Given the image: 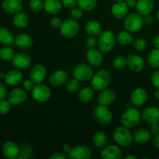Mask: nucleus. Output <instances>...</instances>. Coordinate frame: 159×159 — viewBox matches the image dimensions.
I'll use <instances>...</instances> for the list:
<instances>
[{
  "label": "nucleus",
  "instance_id": "23",
  "mask_svg": "<svg viewBox=\"0 0 159 159\" xmlns=\"http://www.w3.org/2000/svg\"><path fill=\"white\" fill-rule=\"evenodd\" d=\"M23 79V73L20 71V69L11 70L9 72L6 73V77H5V82L6 84L12 86L19 85L22 82Z\"/></svg>",
  "mask_w": 159,
  "mask_h": 159
},
{
  "label": "nucleus",
  "instance_id": "38",
  "mask_svg": "<svg viewBox=\"0 0 159 159\" xmlns=\"http://www.w3.org/2000/svg\"><path fill=\"white\" fill-rule=\"evenodd\" d=\"M65 87H66L67 90L69 93H75L79 89V87H80L79 80H78L75 77L72 78V79H68L66 83H65Z\"/></svg>",
  "mask_w": 159,
  "mask_h": 159
},
{
  "label": "nucleus",
  "instance_id": "16",
  "mask_svg": "<svg viewBox=\"0 0 159 159\" xmlns=\"http://www.w3.org/2000/svg\"><path fill=\"white\" fill-rule=\"evenodd\" d=\"M122 155V150L116 145L106 146L101 152V157L103 159H120Z\"/></svg>",
  "mask_w": 159,
  "mask_h": 159
},
{
  "label": "nucleus",
  "instance_id": "30",
  "mask_svg": "<svg viewBox=\"0 0 159 159\" xmlns=\"http://www.w3.org/2000/svg\"><path fill=\"white\" fill-rule=\"evenodd\" d=\"M85 30L89 36L98 37L102 33V26L99 22L96 20H91L85 24Z\"/></svg>",
  "mask_w": 159,
  "mask_h": 159
},
{
  "label": "nucleus",
  "instance_id": "47",
  "mask_svg": "<svg viewBox=\"0 0 159 159\" xmlns=\"http://www.w3.org/2000/svg\"><path fill=\"white\" fill-rule=\"evenodd\" d=\"M62 20L57 17H54L51 20V25L54 28H60L62 25Z\"/></svg>",
  "mask_w": 159,
  "mask_h": 159
},
{
  "label": "nucleus",
  "instance_id": "42",
  "mask_svg": "<svg viewBox=\"0 0 159 159\" xmlns=\"http://www.w3.org/2000/svg\"><path fill=\"white\" fill-rule=\"evenodd\" d=\"M12 104L8 100H0V114L5 115L10 112Z\"/></svg>",
  "mask_w": 159,
  "mask_h": 159
},
{
  "label": "nucleus",
  "instance_id": "15",
  "mask_svg": "<svg viewBox=\"0 0 159 159\" xmlns=\"http://www.w3.org/2000/svg\"><path fill=\"white\" fill-rule=\"evenodd\" d=\"M12 65L20 70H26L29 68L31 63V58L27 54L23 52L17 53L12 59Z\"/></svg>",
  "mask_w": 159,
  "mask_h": 159
},
{
  "label": "nucleus",
  "instance_id": "41",
  "mask_svg": "<svg viewBox=\"0 0 159 159\" xmlns=\"http://www.w3.org/2000/svg\"><path fill=\"white\" fill-rule=\"evenodd\" d=\"M133 46L138 51H144L147 49L148 43L144 39L138 38L133 41Z\"/></svg>",
  "mask_w": 159,
  "mask_h": 159
},
{
  "label": "nucleus",
  "instance_id": "9",
  "mask_svg": "<svg viewBox=\"0 0 159 159\" xmlns=\"http://www.w3.org/2000/svg\"><path fill=\"white\" fill-rule=\"evenodd\" d=\"M51 93L49 87L46 85L40 83L36 84L32 89V96L35 100L40 102H44L49 100L51 98Z\"/></svg>",
  "mask_w": 159,
  "mask_h": 159
},
{
  "label": "nucleus",
  "instance_id": "37",
  "mask_svg": "<svg viewBox=\"0 0 159 159\" xmlns=\"http://www.w3.org/2000/svg\"><path fill=\"white\" fill-rule=\"evenodd\" d=\"M77 4L82 10L91 11L96 8L97 0H77Z\"/></svg>",
  "mask_w": 159,
  "mask_h": 159
},
{
  "label": "nucleus",
  "instance_id": "31",
  "mask_svg": "<svg viewBox=\"0 0 159 159\" xmlns=\"http://www.w3.org/2000/svg\"><path fill=\"white\" fill-rule=\"evenodd\" d=\"M94 96V89L93 87L86 86L85 88L82 89L79 91V95H78V98H79V100L81 102H82V103H87V102H90L93 99Z\"/></svg>",
  "mask_w": 159,
  "mask_h": 159
},
{
  "label": "nucleus",
  "instance_id": "5",
  "mask_svg": "<svg viewBox=\"0 0 159 159\" xmlns=\"http://www.w3.org/2000/svg\"><path fill=\"white\" fill-rule=\"evenodd\" d=\"M144 25L143 17L141 14L132 12L125 17L124 27L131 34H135L140 31Z\"/></svg>",
  "mask_w": 159,
  "mask_h": 159
},
{
  "label": "nucleus",
  "instance_id": "1",
  "mask_svg": "<svg viewBox=\"0 0 159 159\" xmlns=\"http://www.w3.org/2000/svg\"><path fill=\"white\" fill-rule=\"evenodd\" d=\"M111 81V75L107 70H99L96 74L93 75L91 79L92 87L96 91H102L107 89Z\"/></svg>",
  "mask_w": 159,
  "mask_h": 159
},
{
  "label": "nucleus",
  "instance_id": "39",
  "mask_svg": "<svg viewBox=\"0 0 159 159\" xmlns=\"http://www.w3.org/2000/svg\"><path fill=\"white\" fill-rule=\"evenodd\" d=\"M113 65L116 69H123L127 65V59L123 55H118L114 57L113 61Z\"/></svg>",
  "mask_w": 159,
  "mask_h": 159
},
{
  "label": "nucleus",
  "instance_id": "32",
  "mask_svg": "<svg viewBox=\"0 0 159 159\" xmlns=\"http://www.w3.org/2000/svg\"><path fill=\"white\" fill-rule=\"evenodd\" d=\"M93 142L94 145L98 148H103L107 145L108 138L103 131H97L93 137Z\"/></svg>",
  "mask_w": 159,
  "mask_h": 159
},
{
  "label": "nucleus",
  "instance_id": "45",
  "mask_svg": "<svg viewBox=\"0 0 159 159\" xmlns=\"http://www.w3.org/2000/svg\"><path fill=\"white\" fill-rule=\"evenodd\" d=\"M151 82L156 89H159V71H155L151 76Z\"/></svg>",
  "mask_w": 159,
  "mask_h": 159
},
{
  "label": "nucleus",
  "instance_id": "58",
  "mask_svg": "<svg viewBox=\"0 0 159 159\" xmlns=\"http://www.w3.org/2000/svg\"><path fill=\"white\" fill-rule=\"evenodd\" d=\"M124 158L125 159H137L138 158H137L136 156H133V155H127V156H126Z\"/></svg>",
  "mask_w": 159,
  "mask_h": 159
},
{
  "label": "nucleus",
  "instance_id": "40",
  "mask_svg": "<svg viewBox=\"0 0 159 159\" xmlns=\"http://www.w3.org/2000/svg\"><path fill=\"white\" fill-rule=\"evenodd\" d=\"M30 8L32 11L39 12L44 9V1L43 0H30Z\"/></svg>",
  "mask_w": 159,
  "mask_h": 159
},
{
  "label": "nucleus",
  "instance_id": "28",
  "mask_svg": "<svg viewBox=\"0 0 159 159\" xmlns=\"http://www.w3.org/2000/svg\"><path fill=\"white\" fill-rule=\"evenodd\" d=\"M62 3L61 0H46L44 2V9L47 12L55 15L61 10Z\"/></svg>",
  "mask_w": 159,
  "mask_h": 159
},
{
  "label": "nucleus",
  "instance_id": "27",
  "mask_svg": "<svg viewBox=\"0 0 159 159\" xmlns=\"http://www.w3.org/2000/svg\"><path fill=\"white\" fill-rule=\"evenodd\" d=\"M151 138V132L145 128H139L133 134V141L136 144H144L149 141Z\"/></svg>",
  "mask_w": 159,
  "mask_h": 159
},
{
  "label": "nucleus",
  "instance_id": "43",
  "mask_svg": "<svg viewBox=\"0 0 159 159\" xmlns=\"http://www.w3.org/2000/svg\"><path fill=\"white\" fill-rule=\"evenodd\" d=\"M85 45L88 49H93L98 45V40L96 38V37L89 36L85 40Z\"/></svg>",
  "mask_w": 159,
  "mask_h": 159
},
{
  "label": "nucleus",
  "instance_id": "2",
  "mask_svg": "<svg viewBox=\"0 0 159 159\" xmlns=\"http://www.w3.org/2000/svg\"><path fill=\"white\" fill-rule=\"evenodd\" d=\"M141 119L140 111L134 107L127 108L120 118L121 124L127 128H134L138 125Z\"/></svg>",
  "mask_w": 159,
  "mask_h": 159
},
{
  "label": "nucleus",
  "instance_id": "26",
  "mask_svg": "<svg viewBox=\"0 0 159 159\" xmlns=\"http://www.w3.org/2000/svg\"><path fill=\"white\" fill-rule=\"evenodd\" d=\"M155 6L154 0H137L136 9L141 16L150 14Z\"/></svg>",
  "mask_w": 159,
  "mask_h": 159
},
{
  "label": "nucleus",
  "instance_id": "8",
  "mask_svg": "<svg viewBox=\"0 0 159 159\" xmlns=\"http://www.w3.org/2000/svg\"><path fill=\"white\" fill-rule=\"evenodd\" d=\"M94 116L99 124L108 125L113 120V114L107 106L98 105L94 110Z\"/></svg>",
  "mask_w": 159,
  "mask_h": 159
},
{
  "label": "nucleus",
  "instance_id": "48",
  "mask_svg": "<svg viewBox=\"0 0 159 159\" xmlns=\"http://www.w3.org/2000/svg\"><path fill=\"white\" fill-rule=\"evenodd\" d=\"M69 158L68 155L66 153H61V152H56V153L53 154L51 156H50V159H66Z\"/></svg>",
  "mask_w": 159,
  "mask_h": 159
},
{
  "label": "nucleus",
  "instance_id": "14",
  "mask_svg": "<svg viewBox=\"0 0 159 159\" xmlns=\"http://www.w3.org/2000/svg\"><path fill=\"white\" fill-rule=\"evenodd\" d=\"M68 80V74L64 70L55 71L51 74L49 77V82L52 86L60 87L65 85Z\"/></svg>",
  "mask_w": 159,
  "mask_h": 159
},
{
  "label": "nucleus",
  "instance_id": "36",
  "mask_svg": "<svg viewBox=\"0 0 159 159\" xmlns=\"http://www.w3.org/2000/svg\"><path fill=\"white\" fill-rule=\"evenodd\" d=\"M148 62L153 68H159V50L155 48L152 50L148 56Z\"/></svg>",
  "mask_w": 159,
  "mask_h": 159
},
{
  "label": "nucleus",
  "instance_id": "33",
  "mask_svg": "<svg viewBox=\"0 0 159 159\" xmlns=\"http://www.w3.org/2000/svg\"><path fill=\"white\" fill-rule=\"evenodd\" d=\"M29 23V18L27 15L24 12H17L13 17V23L16 27L24 28L26 27Z\"/></svg>",
  "mask_w": 159,
  "mask_h": 159
},
{
  "label": "nucleus",
  "instance_id": "54",
  "mask_svg": "<svg viewBox=\"0 0 159 159\" xmlns=\"http://www.w3.org/2000/svg\"><path fill=\"white\" fill-rule=\"evenodd\" d=\"M153 45L155 48L159 50V34L158 35L155 36L153 39Z\"/></svg>",
  "mask_w": 159,
  "mask_h": 159
},
{
  "label": "nucleus",
  "instance_id": "10",
  "mask_svg": "<svg viewBox=\"0 0 159 159\" xmlns=\"http://www.w3.org/2000/svg\"><path fill=\"white\" fill-rule=\"evenodd\" d=\"M68 157L71 159H89L92 157V152L88 146L79 144L71 149Z\"/></svg>",
  "mask_w": 159,
  "mask_h": 159
},
{
  "label": "nucleus",
  "instance_id": "17",
  "mask_svg": "<svg viewBox=\"0 0 159 159\" xmlns=\"http://www.w3.org/2000/svg\"><path fill=\"white\" fill-rule=\"evenodd\" d=\"M2 153L6 158L16 159L20 156V149L14 142L7 141L2 146Z\"/></svg>",
  "mask_w": 159,
  "mask_h": 159
},
{
  "label": "nucleus",
  "instance_id": "13",
  "mask_svg": "<svg viewBox=\"0 0 159 159\" xmlns=\"http://www.w3.org/2000/svg\"><path fill=\"white\" fill-rule=\"evenodd\" d=\"M26 98H27V94H26V91H24V89L21 88L14 89L7 96L8 101L14 106L22 104L25 102Z\"/></svg>",
  "mask_w": 159,
  "mask_h": 159
},
{
  "label": "nucleus",
  "instance_id": "50",
  "mask_svg": "<svg viewBox=\"0 0 159 159\" xmlns=\"http://www.w3.org/2000/svg\"><path fill=\"white\" fill-rule=\"evenodd\" d=\"M7 97V90L6 86L0 82V100H3Z\"/></svg>",
  "mask_w": 159,
  "mask_h": 159
},
{
  "label": "nucleus",
  "instance_id": "53",
  "mask_svg": "<svg viewBox=\"0 0 159 159\" xmlns=\"http://www.w3.org/2000/svg\"><path fill=\"white\" fill-rule=\"evenodd\" d=\"M125 2L129 8L136 7V4H137L136 0H125Z\"/></svg>",
  "mask_w": 159,
  "mask_h": 159
},
{
  "label": "nucleus",
  "instance_id": "3",
  "mask_svg": "<svg viewBox=\"0 0 159 159\" xmlns=\"http://www.w3.org/2000/svg\"><path fill=\"white\" fill-rule=\"evenodd\" d=\"M115 45H116V38L113 32L106 30L99 34L98 39V47L101 52H110L114 48Z\"/></svg>",
  "mask_w": 159,
  "mask_h": 159
},
{
  "label": "nucleus",
  "instance_id": "62",
  "mask_svg": "<svg viewBox=\"0 0 159 159\" xmlns=\"http://www.w3.org/2000/svg\"><path fill=\"white\" fill-rule=\"evenodd\" d=\"M116 2H125V0H115Z\"/></svg>",
  "mask_w": 159,
  "mask_h": 159
},
{
  "label": "nucleus",
  "instance_id": "4",
  "mask_svg": "<svg viewBox=\"0 0 159 159\" xmlns=\"http://www.w3.org/2000/svg\"><path fill=\"white\" fill-rule=\"evenodd\" d=\"M113 139L115 142L122 147H127L133 142V134L130 132L129 128L121 126L117 127L113 131Z\"/></svg>",
  "mask_w": 159,
  "mask_h": 159
},
{
  "label": "nucleus",
  "instance_id": "44",
  "mask_svg": "<svg viewBox=\"0 0 159 159\" xmlns=\"http://www.w3.org/2000/svg\"><path fill=\"white\" fill-rule=\"evenodd\" d=\"M71 18L74 20H79L82 16V9L81 8H72L70 12Z\"/></svg>",
  "mask_w": 159,
  "mask_h": 159
},
{
  "label": "nucleus",
  "instance_id": "25",
  "mask_svg": "<svg viewBox=\"0 0 159 159\" xmlns=\"http://www.w3.org/2000/svg\"><path fill=\"white\" fill-rule=\"evenodd\" d=\"M116 99V93L112 89H105L102 90L99 93V97H98V102L100 105L103 106H110L114 102Z\"/></svg>",
  "mask_w": 159,
  "mask_h": 159
},
{
  "label": "nucleus",
  "instance_id": "21",
  "mask_svg": "<svg viewBox=\"0 0 159 159\" xmlns=\"http://www.w3.org/2000/svg\"><path fill=\"white\" fill-rule=\"evenodd\" d=\"M15 43L20 49H29L34 44V39L30 34L21 33L15 37Z\"/></svg>",
  "mask_w": 159,
  "mask_h": 159
},
{
  "label": "nucleus",
  "instance_id": "29",
  "mask_svg": "<svg viewBox=\"0 0 159 159\" xmlns=\"http://www.w3.org/2000/svg\"><path fill=\"white\" fill-rule=\"evenodd\" d=\"M0 43L5 46H10L15 43V37L6 27H0Z\"/></svg>",
  "mask_w": 159,
  "mask_h": 159
},
{
  "label": "nucleus",
  "instance_id": "60",
  "mask_svg": "<svg viewBox=\"0 0 159 159\" xmlns=\"http://www.w3.org/2000/svg\"><path fill=\"white\" fill-rule=\"evenodd\" d=\"M156 16H157V19H158V20L159 21V9H158V12H157V13H156Z\"/></svg>",
  "mask_w": 159,
  "mask_h": 159
},
{
  "label": "nucleus",
  "instance_id": "6",
  "mask_svg": "<svg viewBox=\"0 0 159 159\" xmlns=\"http://www.w3.org/2000/svg\"><path fill=\"white\" fill-rule=\"evenodd\" d=\"M79 24L76 20L67 19L62 23L60 27L61 34L66 38H73L78 34L79 31Z\"/></svg>",
  "mask_w": 159,
  "mask_h": 159
},
{
  "label": "nucleus",
  "instance_id": "22",
  "mask_svg": "<svg viewBox=\"0 0 159 159\" xmlns=\"http://www.w3.org/2000/svg\"><path fill=\"white\" fill-rule=\"evenodd\" d=\"M86 58L89 63L92 66L98 67L101 65L103 62L104 57L101 51L93 48V49H89L86 54Z\"/></svg>",
  "mask_w": 159,
  "mask_h": 159
},
{
  "label": "nucleus",
  "instance_id": "56",
  "mask_svg": "<svg viewBox=\"0 0 159 159\" xmlns=\"http://www.w3.org/2000/svg\"><path fill=\"white\" fill-rule=\"evenodd\" d=\"M62 149H63V152H65V153L68 154V153H69L70 151H71V148L70 147V145H68V144H64L63 147H62Z\"/></svg>",
  "mask_w": 159,
  "mask_h": 159
},
{
  "label": "nucleus",
  "instance_id": "19",
  "mask_svg": "<svg viewBox=\"0 0 159 159\" xmlns=\"http://www.w3.org/2000/svg\"><path fill=\"white\" fill-rule=\"evenodd\" d=\"M141 118L148 124H155L159 122V108L155 107H149L144 109L141 114Z\"/></svg>",
  "mask_w": 159,
  "mask_h": 159
},
{
  "label": "nucleus",
  "instance_id": "52",
  "mask_svg": "<svg viewBox=\"0 0 159 159\" xmlns=\"http://www.w3.org/2000/svg\"><path fill=\"white\" fill-rule=\"evenodd\" d=\"M154 19L153 16L150 14H147V15H144L143 16V22H144V24L145 25H151L153 23Z\"/></svg>",
  "mask_w": 159,
  "mask_h": 159
},
{
  "label": "nucleus",
  "instance_id": "20",
  "mask_svg": "<svg viewBox=\"0 0 159 159\" xmlns=\"http://www.w3.org/2000/svg\"><path fill=\"white\" fill-rule=\"evenodd\" d=\"M127 65L132 71L135 72H139L142 71L144 68V61L141 56L136 54H130L127 57Z\"/></svg>",
  "mask_w": 159,
  "mask_h": 159
},
{
  "label": "nucleus",
  "instance_id": "34",
  "mask_svg": "<svg viewBox=\"0 0 159 159\" xmlns=\"http://www.w3.org/2000/svg\"><path fill=\"white\" fill-rule=\"evenodd\" d=\"M116 40H117L118 43L122 45H128L133 43L134 38L133 36L131 35V33L127 30H123L117 34Z\"/></svg>",
  "mask_w": 159,
  "mask_h": 159
},
{
  "label": "nucleus",
  "instance_id": "12",
  "mask_svg": "<svg viewBox=\"0 0 159 159\" xmlns=\"http://www.w3.org/2000/svg\"><path fill=\"white\" fill-rule=\"evenodd\" d=\"M47 77V69L43 65H34L30 73V78L35 84L42 83Z\"/></svg>",
  "mask_w": 159,
  "mask_h": 159
},
{
  "label": "nucleus",
  "instance_id": "61",
  "mask_svg": "<svg viewBox=\"0 0 159 159\" xmlns=\"http://www.w3.org/2000/svg\"><path fill=\"white\" fill-rule=\"evenodd\" d=\"M127 108H130V107H131V105H130V103H127Z\"/></svg>",
  "mask_w": 159,
  "mask_h": 159
},
{
  "label": "nucleus",
  "instance_id": "11",
  "mask_svg": "<svg viewBox=\"0 0 159 159\" xmlns=\"http://www.w3.org/2000/svg\"><path fill=\"white\" fill-rule=\"evenodd\" d=\"M147 91L143 88H137L132 91L130 94V101L134 106L136 107H141L144 105L148 101Z\"/></svg>",
  "mask_w": 159,
  "mask_h": 159
},
{
  "label": "nucleus",
  "instance_id": "55",
  "mask_svg": "<svg viewBox=\"0 0 159 159\" xmlns=\"http://www.w3.org/2000/svg\"><path fill=\"white\" fill-rule=\"evenodd\" d=\"M153 144L156 148L159 149V134L155 135V137L153 139Z\"/></svg>",
  "mask_w": 159,
  "mask_h": 159
},
{
  "label": "nucleus",
  "instance_id": "57",
  "mask_svg": "<svg viewBox=\"0 0 159 159\" xmlns=\"http://www.w3.org/2000/svg\"><path fill=\"white\" fill-rule=\"evenodd\" d=\"M154 96H155V97L157 99H158L159 100V89H157L156 91L155 92V94H154Z\"/></svg>",
  "mask_w": 159,
  "mask_h": 159
},
{
  "label": "nucleus",
  "instance_id": "46",
  "mask_svg": "<svg viewBox=\"0 0 159 159\" xmlns=\"http://www.w3.org/2000/svg\"><path fill=\"white\" fill-rule=\"evenodd\" d=\"M61 2L67 9H72L77 3V0H61Z\"/></svg>",
  "mask_w": 159,
  "mask_h": 159
},
{
  "label": "nucleus",
  "instance_id": "49",
  "mask_svg": "<svg viewBox=\"0 0 159 159\" xmlns=\"http://www.w3.org/2000/svg\"><path fill=\"white\" fill-rule=\"evenodd\" d=\"M35 85L36 84L34 83L31 79H26V80H25L24 82H23V87H24L25 89L26 90H32Z\"/></svg>",
  "mask_w": 159,
  "mask_h": 159
},
{
  "label": "nucleus",
  "instance_id": "59",
  "mask_svg": "<svg viewBox=\"0 0 159 159\" xmlns=\"http://www.w3.org/2000/svg\"><path fill=\"white\" fill-rule=\"evenodd\" d=\"M6 75L4 72H2V71H0V79H5V77H6Z\"/></svg>",
  "mask_w": 159,
  "mask_h": 159
},
{
  "label": "nucleus",
  "instance_id": "35",
  "mask_svg": "<svg viewBox=\"0 0 159 159\" xmlns=\"http://www.w3.org/2000/svg\"><path fill=\"white\" fill-rule=\"evenodd\" d=\"M15 51L9 46H5L0 49V58L5 61H11L15 57Z\"/></svg>",
  "mask_w": 159,
  "mask_h": 159
},
{
  "label": "nucleus",
  "instance_id": "24",
  "mask_svg": "<svg viewBox=\"0 0 159 159\" xmlns=\"http://www.w3.org/2000/svg\"><path fill=\"white\" fill-rule=\"evenodd\" d=\"M128 8L125 2H116L112 6V14L116 19L125 18L128 13Z\"/></svg>",
  "mask_w": 159,
  "mask_h": 159
},
{
  "label": "nucleus",
  "instance_id": "51",
  "mask_svg": "<svg viewBox=\"0 0 159 159\" xmlns=\"http://www.w3.org/2000/svg\"><path fill=\"white\" fill-rule=\"evenodd\" d=\"M150 132L151 134L154 135H157L159 134V122L155 123V124H151L150 126Z\"/></svg>",
  "mask_w": 159,
  "mask_h": 159
},
{
  "label": "nucleus",
  "instance_id": "18",
  "mask_svg": "<svg viewBox=\"0 0 159 159\" xmlns=\"http://www.w3.org/2000/svg\"><path fill=\"white\" fill-rule=\"evenodd\" d=\"M3 10L9 14H16L21 12L23 4L22 0H4L2 5Z\"/></svg>",
  "mask_w": 159,
  "mask_h": 159
},
{
  "label": "nucleus",
  "instance_id": "7",
  "mask_svg": "<svg viewBox=\"0 0 159 159\" xmlns=\"http://www.w3.org/2000/svg\"><path fill=\"white\" fill-rule=\"evenodd\" d=\"M93 70L89 65L84 63L78 64L73 69V76L80 82L89 81L93 78Z\"/></svg>",
  "mask_w": 159,
  "mask_h": 159
}]
</instances>
